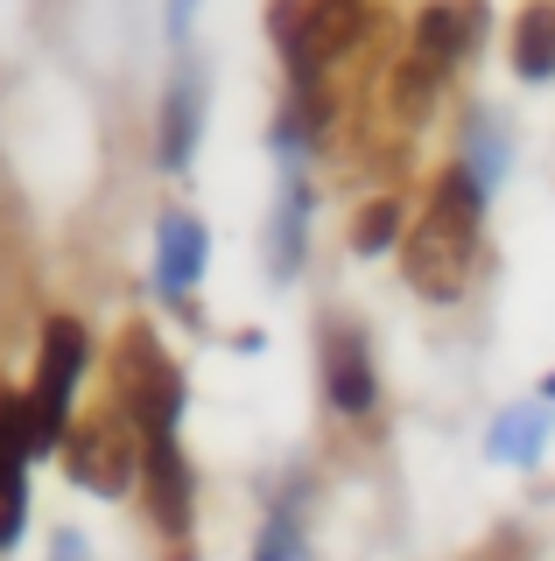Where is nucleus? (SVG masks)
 Listing matches in <instances>:
<instances>
[{"instance_id":"obj_9","label":"nucleus","mask_w":555,"mask_h":561,"mask_svg":"<svg viewBox=\"0 0 555 561\" xmlns=\"http://www.w3.org/2000/svg\"><path fill=\"white\" fill-rule=\"evenodd\" d=\"M204 274V225L190 218V210H169L162 218V267H155V280H162V295L177 302V295L197 288Z\"/></svg>"},{"instance_id":"obj_12","label":"nucleus","mask_w":555,"mask_h":561,"mask_svg":"<svg viewBox=\"0 0 555 561\" xmlns=\"http://www.w3.org/2000/svg\"><path fill=\"white\" fill-rule=\"evenodd\" d=\"M513 70L520 78H555V0H534L513 22Z\"/></svg>"},{"instance_id":"obj_5","label":"nucleus","mask_w":555,"mask_h":561,"mask_svg":"<svg viewBox=\"0 0 555 561\" xmlns=\"http://www.w3.org/2000/svg\"><path fill=\"white\" fill-rule=\"evenodd\" d=\"M359 35H366V0H309V8L282 14V49H288V64L303 70V84L317 78L324 64H338Z\"/></svg>"},{"instance_id":"obj_3","label":"nucleus","mask_w":555,"mask_h":561,"mask_svg":"<svg viewBox=\"0 0 555 561\" xmlns=\"http://www.w3.org/2000/svg\"><path fill=\"white\" fill-rule=\"evenodd\" d=\"M84 358H92V337H84L78 316H49L43 323V358H36V386H29V421H36V456L64 449L71 435V393L84 379Z\"/></svg>"},{"instance_id":"obj_4","label":"nucleus","mask_w":555,"mask_h":561,"mask_svg":"<svg viewBox=\"0 0 555 561\" xmlns=\"http://www.w3.org/2000/svg\"><path fill=\"white\" fill-rule=\"evenodd\" d=\"M141 463H148V435L120 408L78 421V428L64 435V470H71V484H84L92 499H120L127 484H141Z\"/></svg>"},{"instance_id":"obj_2","label":"nucleus","mask_w":555,"mask_h":561,"mask_svg":"<svg viewBox=\"0 0 555 561\" xmlns=\"http://www.w3.org/2000/svg\"><path fill=\"white\" fill-rule=\"evenodd\" d=\"M113 408L148 435H177V414H183V373L169 365V351L155 344L148 323H127L120 330V358H113Z\"/></svg>"},{"instance_id":"obj_19","label":"nucleus","mask_w":555,"mask_h":561,"mask_svg":"<svg viewBox=\"0 0 555 561\" xmlns=\"http://www.w3.org/2000/svg\"><path fill=\"white\" fill-rule=\"evenodd\" d=\"M177 8H190V0H177Z\"/></svg>"},{"instance_id":"obj_1","label":"nucleus","mask_w":555,"mask_h":561,"mask_svg":"<svg viewBox=\"0 0 555 561\" xmlns=\"http://www.w3.org/2000/svg\"><path fill=\"white\" fill-rule=\"evenodd\" d=\"M478 225H485V190L472 169H450L429 197L422 225L401 239V274L415 295L429 302H457L464 274H472V253H478Z\"/></svg>"},{"instance_id":"obj_18","label":"nucleus","mask_w":555,"mask_h":561,"mask_svg":"<svg viewBox=\"0 0 555 561\" xmlns=\"http://www.w3.org/2000/svg\"><path fill=\"white\" fill-rule=\"evenodd\" d=\"M548 400H555V373H548Z\"/></svg>"},{"instance_id":"obj_6","label":"nucleus","mask_w":555,"mask_h":561,"mask_svg":"<svg viewBox=\"0 0 555 561\" xmlns=\"http://www.w3.org/2000/svg\"><path fill=\"white\" fill-rule=\"evenodd\" d=\"M29 456H36L29 393H0V548H14L29 526Z\"/></svg>"},{"instance_id":"obj_11","label":"nucleus","mask_w":555,"mask_h":561,"mask_svg":"<svg viewBox=\"0 0 555 561\" xmlns=\"http://www.w3.org/2000/svg\"><path fill=\"white\" fill-rule=\"evenodd\" d=\"M197 119H204V84L177 78L169 84V105H162V169H183L197 154Z\"/></svg>"},{"instance_id":"obj_17","label":"nucleus","mask_w":555,"mask_h":561,"mask_svg":"<svg viewBox=\"0 0 555 561\" xmlns=\"http://www.w3.org/2000/svg\"><path fill=\"white\" fill-rule=\"evenodd\" d=\"M49 561H92V548H84V534H57V548H49Z\"/></svg>"},{"instance_id":"obj_16","label":"nucleus","mask_w":555,"mask_h":561,"mask_svg":"<svg viewBox=\"0 0 555 561\" xmlns=\"http://www.w3.org/2000/svg\"><path fill=\"white\" fill-rule=\"evenodd\" d=\"M253 561H303V540H296V519H268V534H260V554Z\"/></svg>"},{"instance_id":"obj_10","label":"nucleus","mask_w":555,"mask_h":561,"mask_svg":"<svg viewBox=\"0 0 555 561\" xmlns=\"http://www.w3.org/2000/svg\"><path fill=\"white\" fill-rule=\"evenodd\" d=\"M464 43H472V35H464V14L450 8V0H437V8L415 14V43H408V57H415V64H429V70L443 78V70L464 57Z\"/></svg>"},{"instance_id":"obj_13","label":"nucleus","mask_w":555,"mask_h":561,"mask_svg":"<svg viewBox=\"0 0 555 561\" xmlns=\"http://www.w3.org/2000/svg\"><path fill=\"white\" fill-rule=\"evenodd\" d=\"M394 239H401V197H373L366 210H359V225H352V245L366 260H380Z\"/></svg>"},{"instance_id":"obj_14","label":"nucleus","mask_w":555,"mask_h":561,"mask_svg":"<svg viewBox=\"0 0 555 561\" xmlns=\"http://www.w3.org/2000/svg\"><path fill=\"white\" fill-rule=\"evenodd\" d=\"M542 443H548V421L542 414H507L492 428V456H513V463H534Z\"/></svg>"},{"instance_id":"obj_15","label":"nucleus","mask_w":555,"mask_h":561,"mask_svg":"<svg viewBox=\"0 0 555 561\" xmlns=\"http://www.w3.org/2000/svg\"><path fill=\"white\" fill-rule=\"evenodd\" d=\"M437 70H429V64H394V113H401V119H422L429 113V99H437Z\"/></svg>"},{"instance_id":"obj_7","label":"nucleus","mask_w":555,"mask_h":561,"mask_svg":"<svg viewBox=\"0 0 555 561\" xmlns=\"http://www.w3.org/2000/svg\"><path fill=\"white\" fill-rule=\"evenodd\" d=\"M141 484H148V513L162 534H190V505H197V484H190V463L177 449V435H155L148 443V463H141Z\"/></svg>"},{"instance_id":"obj_8","label":"nucleus","mask_w":555,"mask_h":561,"mask_svg":"<svg viewBox=\"0 0 555 561\" xmlns=\"http://www.w3.org/2000/svg\"><path fill=\"white\" fill-rule=\"evenodd\" d=\"M324 393H331L338 414H373L380 379H373V358H366V337H359V330H331V337H324Z\"/></svg>"}]
</instances>
